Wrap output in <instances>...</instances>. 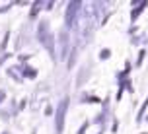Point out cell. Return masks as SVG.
Returning <instances> with one entry per match:
<instances>
[{
	"mask_svg": "<svg viewBox=\"0 0 148 134\" xmlns=\"http://www.w3.org/2000/svg\"><path fill=\"white\" fill-rule=\"evenodd\" d=\"M66 105L68 101L66 99H62V103L57 107V132H60L62 130V127H64V115H66Z\"/></svg>",
	"mask_w": 148,
	"mask_h": 134,
	"instance_id": "7a4b0ae2",
	"label": "cell"
},
{
	"mask_svg": "<svg viewBox=\"0 0 148 134\" xmlns=\"http://www.w3.org/2000/svg\"><path fill=\"white\" fill-rule=\"evenodd\" d=\"M78 6H80L78 2H74V4H70V6H68V23L74 20V14H76V8H78Z\"/></svg>",
	"mask_w": 148,
	"mask_h": 134,
	"instance_id": "3957f363",
	"label": "cell"
},
{
	"mask_svg": "<svg viewBox=\"0 0 148 134\" xmlns=\"http://www.w3.org/2000/svg\"><path fill=\"white\" fill-rule=\"evenodd\" d=\"M39 39L43 41V45L49 51H53V37H51V31H49V23L47 22H41V25H39Z\"/></svg>",
	"mask_w": 148,
	"mask_h": 134,
	"instance_id": "6da1fadb",
	"label": "cell"
}]
</instances>
